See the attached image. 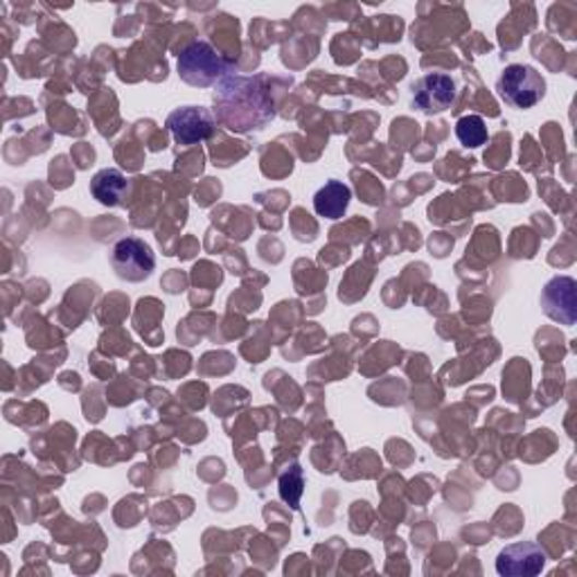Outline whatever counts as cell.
<instances>
[{
  "label": "cell",
  "instance_id": "obj_1",
  "mask_svg": "<svg viewBox=\"0 0 577 577\" xmlns=\"http://www.w3.org/2000/svg\"><path fill=\"white\" fill-rule=\"evenodd\" d=\"M228 72V61L208 42H192L178 55V78L190 86L208 89Z\"/></svg>",
  "mask_w": 577,
  "mask_h": 577
},
{
  "label": "cell",
  "instance_id": "obj_2",
  "mask_svg": "<svg viewBox=\"0 0 577 577\" xmlns=\"http://www.w3.org/2000/svg\"><path fill=\"white\" fill-rule=\"evenodd\" d=\"M498 95L515 108H532L546 95V80L526 63H513L501 72Z\"/></svg>",
  "mask_w": 577,
  "mask_h": 577
},
{
  "label": "cell",
  "instance_id": "obj_3",
  "mask_svg": "<svg viewBox=\"0 0 577 577\" xmlns=\"http://www.w3.org/2000/svg\"><path fill=\"white\" fill-rule=\"evenodd\" d=\"M111 267L120 280L142 282L152 275L156 256L148 242L138 237H125L111 250Z\"/></svg>",
  "mask_w": 577,
  "mask_h": 577
},
{
  "label": "cell",
  "instance_id": "obj_4",
  "mask_svg": "<svg viewBox=\"0 0 577 577\" xmlns=\"http://www.w3.org/2000/svg\"><path fill=\"white\" fill-rule=\"evenodd\" d=\"M549 562L546 551L534 541H519L505 546L496 557V573L503 577H534Z\"/></svg>",
  "mask_w": 577,
  "mask_h": 577
},
{
  "label": "cell",
  "instance_id": "obj_5",
  "mask_svg": "<svg viewBox=\"0 0 577 577\" xmlns=\"http://www.w3.org/2000/svg\"><path fill=\"white\" fill-rule=\"evenodd\" d=\"M413 106L426 116H436L456 102V82L445 72H428L413 84Z\"/></svg>",
  "mask_w": 577,
  "mask_h": 577
},
{
  "label": "cell",
  "instance_id": "obj_6",
  "mask_svg": "<svg viewBox=\"0 0 577 577\" xmlns=\"http://www.w3.org/2000/svg\"><path fill=\"white\" fill-rule=\"evenodd\" d=\"M167 129L176 144L190 148V144H199L214 133V118L203 106H184L169 114Z\"/></svg>",
  "mask_w": 577,
  "mask_h": 577
},
{
  "label": "cell",
  "instance_id": "obj_7",
  "mask_svg": "<svg viewBox=\"0 0 577 577\" xmlns=\"http://www.w3.org/2000/svg\"><path fill=\"white\" fill-rule=\"evenodd\" d=\"M541 305L549 318L562 325H575L577 320V284L568 275L553 278L541 294Z\"/></svg>",
  "mask_w": 577,
  "mask_h": 577
},
{
  "label": "cell",
  "instance_id": "obj_8",
  "mask_svg": "<svg viewBox=\"0 0 577 577\" xmlns=\"http://www.w3.org/2000/svg\"><path fill=\"white\" fill-rule=\"evenodd\" d=\"M129 192V180L127 176L116 169V167H106L99 169L93 180H91V195L108 208H118L125 203V197Z\"/></svg>",
  "mask_w": 577,
  "mask_h": 577
},
{
  "label": "cell",
  "instance_id": "obj_9",
  "mask_svg": "<svg viewBox=\"0 0 577 577\" xmlns=\"http://www.w3.org/2000/svg\"><path fill=\"white\" fill-rule=\"evenodd\" d=\"M350 201H352V190L343 184V180H328V184H325L314 197V210L318 216L337 222L348 212Z\"/></svg>",
  "mask_w": 577,
  "mask_h": 577
},
{
  "label": "cell",
  "instance_id": "obj_10",
  "mask_svg": "<svg viewBox=\"0 0 577 577\" xmlns=\"http://www.w3.org/2000/svg\"><path fill=\"white\" fill-rule=\"evenodd\" d=\"M456 136L460 140V144H464L467 150L483 148V144L490 138L485 120L481 116H464V118H460L456 122Z\"/></svg>",
  "mask_w": 577,
  "mask_h": 577
}]
</instances>
